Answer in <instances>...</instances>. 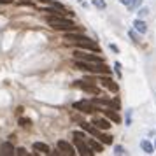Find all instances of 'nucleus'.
Wrapping results in <instances>:
<instances>
[{
  "mask_svg": "<svg viewBox=\"0 0 156 156\" xmlns=\"http://www.w3.org/2000/svg\"><path fill=\"white\" fill-rule=\"evenodd\" d=\"M48 21H49V25L53 28H56V30H65V32L76 30V23L72 20H65L63 16H49Z\"/></svg>",
  "mask_w": 156,
  "mask_h": 156,
  "instance_id": "f257e3e1",
  "label": "nucleus"
},
{
  "mask_svg": "<svg viewBox=\"0 0 156 156\" xmlns=\"http://www.w3.org/2000/svg\"><path fill=\"white\" fill-rule=\"evenodd\" d=\"M76 67L81 70H88V72H98V74H109L104 63H91V62H84V60H76Z\"/></svg>",
  "mask_w": 156,
  "mask_h": 156,
  "instance_id": "f03ea898",
  "label": "nucleus"
},
{
  "mask_svg": "<svg viewBox=\"0 0 156 156\" xmlns=\"http://www.w3.org/2000/svg\"><path fill=\"white\" fill-rule=\"evenodd\" d=\"M74 58L76 60H84V62H91V63H104V60L97 55H90V53H83V51H74Z\"/></svg>",
  "mask_w": 156,
  "mask_h": 156,
  "instance_id": "7ed1b4c3",
  "label": "nucleus"
},
{
  "mask_svg": "<svg viewBox=\"0 0 156 156\" xmlns=\"http://www.w3.org/2000/svg\"><path fill=\"white\" fill-rule=\"evenodd\" d=\"M74 140H76V147H77L79 154L88 156V154H91V153H95V151L90 147V144H86L84 142V139H77V137H74Z\"/></svg>",
  "mask_w": 156,
  "mask_h": 156,
  "instance_id": "20e7f679",
  "label": "nucleus"
},
{
  "mask_svg": "<svg viewBox=\"0 0 156 156\" xmlns=\"http://www.w3.org/2000/svg\"><path fill=\"white\" fill-rule=\"evenodd\" d=\"M58 149H60V154H67V156H74L76 151L67 140H58Z\"/></svg>",
  "mask_w": 156,
  "mask_h": 156,
  "instance_id": "39448f33",
  "label": "nucleus"
},
{
  "mask_svg": "<svg viewBox=\"0 0 156 156\" xmlns=\"http://www.w3.org/2000/svg\"><path fill=\"white\" fill-rule=\"evenodd\" d=\"M76 44H77V48H81V49H91L93 53H100V48H98L95 42H93L91 39H84V41L76 42Z\"/></svg>",
  "mask_w": 156,
  "mask_h": 156,
  "instance_id": "423d86ee",
  "label": "nucleus"
},
{
  "mask_svg": "<svg viewBox=\"0 0 156 156\" xmlns=\"http://www.w3.org/2000/svg\"><path fill=\"white\" fill-rule=\"evenodd\" d=\"M74 109H79V111H83V112H90V114H91L93 111H95V107H93V104H90V102H86V100L76 102V104H74Z\"/></svg>",
  "mask_w": 156,
  "mask_h": 156,
  "instance_id": "0eeeda50",
  "label": "nucleus"
},
{
  "mask_svg": "<svg viewBox=\"0 0 156 156\" xmlns=\"http://www.w3.org/2000/svg\"><path fill=\"white\" fill-rule=\"evenodd\" d=\"M74 86H79V88H83L84 91H90V93H93V95H98V88H97V86H93L91 83L77 81V83H74Z\"/></svg>",
  "mask_w": 156,
  "mask_h": 156,
  "instance_id": "6e6552de",
  "label": "nucleus"
},
{
  "mask_svg": "<svg viewBox=\"0 0 156 156\" xmlns=\"http://www.w3.org/2000/svg\"><path fill=\"white\" fill-rule=\"evenodd\" d=\"M93 104H98V105H109L112 109H119V102L118 100H109V98H95Z\"/></svg>",
  "mask_w": 156,
  "mask_h": 156,
  "instance_id": "1a4fd4ad",
  "label": "nucleus"
},
{
  "mask_svg": "<svg viewBox=\"0 0 156 156\" xmlns=\"http://www.w3.org/2000/svg\"><path fill=\"white\" fill-rule=\"evenodd\" d=\"M14 153H16V149L12 147L11 142H4L0 146V156H11V154H14Z\"/></svg>",
  "mask_w": 156,
  "mask_h": 156,
  "instance_id": "9d476101",
  "label": "nucleus"
},
{
  "mask_svg": "<svg viewBox=\"0 0 156 156\" xmlns=\"http://www.w3.org/2000/svg\"><path fill=\"white\" fill-rule=\"evenodd\" d=\"M133 28L137 30V32H140V34H146V32H147V25L142 21V18H137L133 21Z\"/></svg>",
  "mask_w": 156,
  "mask_h": 156,
  "instance_id": "9b49d317",
  "label": "nucleus"
},
{
  "mask_svg": "<svg viewBox=\"0 0 156 156\" xmlns=\"http://www.w3.org/2000/svg\"><path fill=\"white\" fill-rule=\"evenodd\" d=\"M34 149L42 153V154H49V146L44 144V142H34Z\"/></svg>",
  "mask_w": 156,
  "mask_h": 156,
  "instance_id": "f8f14e48",
  "label": "nucleus"
},
{
  "mask_svg": "<svg viewBox=\"0 0 156 156\" xmlns=\"http://www.w3.org/2000/svg\"><path fill=\"white\" fill-rule=\"evenodd\" d=\"M100 83H102V86H105V88H109V90H111V91L118 93V84H116V83H114V81H111V79H109V77L102 79V81H100Z\"/></svg>",
  "mask_w": 156,
  "mask_h": 156,
  "instance_id": "ddd939ff",
  "label": "nucleus"
},
{
  "mask_svg": "<svg viewBox=\"0 0 156 156\" xmlns=\"http://www.w3.org/2000/svg\"><path fill=\"white\" fill-rule=\"evenodd\" d=\"M93 125H95L97 128H100V130H109V128H111V123H109L107 119H102V118L95 119L93 121Z\"/></svg>",
  "mask_w": 156,
  "mask_h": 156,
  "instance_id": "4468645a",
  "label": "nucleus"
},
{
  "mask_svg": "<svg viewBox=\"0 0 156 156\" xmlns=\"http://www.w3.org/2000/svg\"><path fill=\"white\" fill-rule=\"evenodd\" d=\"M65 39L70 41V42H81V41H84V39H88V37L79 35V34H65Z\"/></svg>",
  "mask_w": 156,
  "mask_h": 156,
  "instance_id": "2eb2a0df",
  "label": "nucleus"
},
{
  "mask_svg": "<svg viewBox=\"0 0 156 156\" xmlns=\"http://www.w3.org/2000/svg\"><path fill=\"white\" fill-rule=\"evenodd\" d=\"M104 114H105V116H107L111 121H114V123H119V121H121V119H119V114L114 112L112 109H107V111H104Z\"/></svg>",
  "mask_w": 156,
  "mask_h": 156,
  "instance_id": "dca6fc26",
  "label": "nucleus"
},
{
  "mask_svg": "<svg viewBox=\"0 0 156 156\" xmlns=\"http://www.w3.org/2000/svg\"><path fill=\"white\" fill-rule=\"evenodd\" d=\"M88 144H90V147H91L95 153H102V151H104V146H102L100 142L93 140V139H90V140H88Z\"/></svg>",
  "mask_w": 156,
  "mask_h": 156,
  "instance_id": "f3484780",
  "label": "nucleus"
},
{
  "mask_svg": "<svg viewBox=\"0 0 156 156\" xmlns=\"http://www.w3.org/2000/svg\"><path fill=\"white\" fill-rule=\"evenodd\" d=\"M140 147H142V151H144V153H147V154L153 153V144H151L149 140H142L140 142Z\"/></svg>",
  "mask_w": 156,
  "mask_h": 156,
  "instance_id": "a211bd4d",
  "label": "nucleus"
},
{
  "mask_svg": "<svg viewBox=\"0 0 156 156\" xmlns=\"http://www.w3.org/2000/svg\"><path fill=\"white\" fill-rule=\"evenodd\" d=\"M93 5H95L97 9H105L107 7L105 0H93Z\"/></svg>",
  "mask_w": 156,
  "mask_h": 156,
  "instance_id": "6ab92c4d",
  "label": "nucleus"
},
{
  "mask_svg": "<svg viewBox=\"0 0 156 156\" xmlns=\"http://www.w3.org/2000/svg\"><path fill=\"white\" fill-rule=\"evenodd\" d=\"M140 4H142V0H132V4L128 5V11H135L137 7H140Z\"/></svg>",
  "mask_w": 156,
  "mask_h": 156,
  "instance_id": "aec40b11",
  "label": "nucleus"
},
{
  "mask_svg": "<svg viewBox=\"0 0 156 156\" xmlns=\"http://www.w3.org/2000/svg\"><path fill=\"white\" fill-rule=\"evenodd\" d=\"M149 14V9L147 7H140L139 9V18H146Z\"/></svg>",
  "mask_w": 156,
  "mask_h": 156,
  "instance_id": "412c9836",
  "label": "nucleus"
},
{
  "mask_svg": "<svg viewBox=\"0 0 156 156\" xmlns=\"http://www.w3.org/2000/svg\"><path fill=\"white\" fill-rule=\"evenodd\" d=\"M128 37H130V39H132L133 42H139V41H140V39H139V35L135 34L133 30H130V32H128Z\"/></svg>",
  "mask_w": 156,
  "mask_h": 156,
  "instance_id": "4be33fe9",
  "label": "nucleus"
},
{
  "mask_svg": "<svg viewBox=\"0 0 156 156\" xmlns=\"http://www.w3.org/2000/svg\"><path fill=\"white\" fill-rule=\"evenodd\" d=\"M114 153H116V154H126V151H125L123 146H116V147H114Z\"/></svg>",
  "mask_w": 156,
  "mask_h": 156,
  "instance_id": "5701e85b",
  "label": "nucleus"
},
{
  "mask_svg": "<svg viewBox=\"0 0 156 156\" xmlns=\"http://www.w3.org/2000/svg\"><path fill=\"white\" fill-rule=\"evenodd\" d=\"M114 72H116L118 76H121V63H118V62L114 63Z\"/></svg>",
  "mask_w": 156,
  "mask_h": 156,
  "instance_id": "b1692460",
  "label": "nucleus"
},
{
  "mask_svg": "<svg viewBox=\"0 0 156 156\" xmlns=\"http://www.w3.org/2000/svg\"><path fill=\"white\" fill-rule=\"evenodd\" d=\"M74 137H77V139H84V133H83V132H74Z\"/></svg>",
  "mask_w": 156,
  "mask_h": 156,
  "instance_id": "393cba45",
  "label": "nucleus"
},
{
  "mask_svg": "<svg viewBox=\"0 0 156 156\" xmlns=\"http://www.w3.org/2000/svg\"><path fill=\"white\" fill-rule=\"evenodd\" d=\"M16 154H27V149H23V147L16 149Z\"/></svg>",
  "mask_w": 156,
  "mask_h": 156,
  "instance_id": "a878e982",
  "label": "nucleus"
},
{
  "mask_svg": "<svg viewBox=\"0 0 156 156\" xmlns=\"http://www.w3.org/2000/svg\"><path fill=\"white\" fill-rule=\"evenodd\" d=\"M109 48H111V51H114V53H119V49H118V46H114V44H111Z\"/></svg>",
  "mask_w": 156,
  "mask_h": 156,
  "instance_id": "bb28decb",
  "label": "nucleus"
},
{
  "mask_svg": "<svg viewBox=\"0 0 156 156\" xmlns=\"http://www.w3.org/2000/svg\"><path fill=\"white\" fill-rule=\"evenodd\" d=\"M119 2H121V4H125L126 7H128V5H130V4H132V0H119Z\"/></svg>",
  "mask_w": 156,
  "mask_h": 156,
  "instance_id": "cd10ccee",
  "label": "nucleus"
},
{
  "mask_svg": "<svg viewBox=\"0 0 156 156\" xmlns=\"http://www.w3.org/2000/svg\"><path fill=\"white\" fill-rule=\"evenodd\" d=\"M20 123H21V125H25V126H27V125H28L30 121H28V119H21V121H20Z\"/></svg>",
  "mask_w": 156,
  "mask_h": 156,
  "instance_id": "c85d7f7f",
  "label": "nucleus"
},
{
  "mask_svg": "<svg viewBox=\"0 0 156 156\" xmlns=\"http://www.w3.org/2000/svg\"><path fill=\"white\" fill-rule=\"evenodd\" d=\"M0 4H11V0H0Z\"/></svg>",
  "mask_w": 156,
  "mask_h": 156,
  "instance_id": "c756f323",
  "label": "nucleus"
},
{
  "mask_svg": "<svg viewBox=\"0 0 156 156\" xmlns=\"http://www.w3.org/2000/svg\"><path fill=\"white\" fill-rule=\"evenodd\" d=\"M154 147H156V140H154Z\"/></svg>",
  "mask_w": 156,
  "mask_h": 156,
  "instance_id": "7c9ffc66",
  "label": "nucleus"
},
{
  "mask_svg": "<svg viewBox=\"0 0 156 156\" xmlns=\"http://www.w3.org/2000/svg\"><path fill=\"white\" fill-rule=\"evenodd\" d=\"M79 2H83V0H79Z\"/></svg>",
  "mask_w": 156,
  "mask_h": 156,
  "instance_id": "2f4dec72",
  "label": "nucleus"
}]
</instances>
